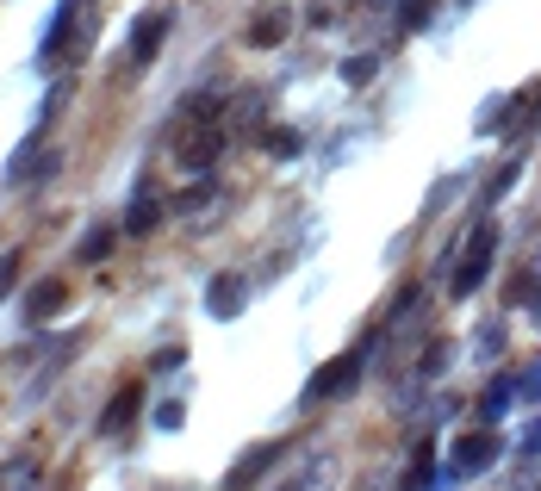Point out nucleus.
I'll return each instance as SVG.
<instances>
[{"instance_id": "obj_5", "label": "nucleus", "mask_w": 541, "mask_h": 491, "mask_svg": "<svg viewBox=\"0 0 541 491\" xmlns=\"http://www.w3.org/2000/svg\"><path fill=\"white\" fill-rule=\"evenodd\" d=\"M498 448H504L498 436H461L454 442V473H486L498 461Z\"/></svg>"}, {"instance_id": "obj_18", "label": "nucleus", "mask_w": 541, "mask_h": 491, "mask_svg": "<svg viewBox=\"0 0 541 491\" xmlns=\"http://www.w3.org/2000/svg\"><path fill=\"white\" fill-rule=\"evenodd\" d=\"M13 280H19V255H0V299L13 292Z\"/></svg>"}, {"instance_id": "obj_3", "label": "nucleus", "mask_w": 541, "mask_h": 491, "mask_svg": "<svg viewBox=\"0 0 541 491\" xmlns=\"http://www.w3.org/2000/svg\"><path fill=\"white\" fill-rule=\"evenodd\" d=\"M218 149H224L218 124H199V131H187V137H181V149H174V156H181L187 168H212V162H218Z\"/></svg>"}, {"instance_id": "obj_12", "label": "nucleus", "mask_w": 541, "mask_h": 491, "mask_svg": "<svg viewBox=\"0 0 541 491\" xmlns=\"http://www.w3.org/2000/svg\"><path fill=\"white\" fill-rule=\"evenodd\" d=\"M106 255H113V231H106V224H100V231H88V237H81V249H75V261H106Z\"/></svg>"}, {"instance_id": "obj_6", "label": "nucleus", "mask_w": 541, "mask_h": 491, "mask_svg": "<svg viewBox=\"0 0 541 491\" xmlns=\"http://www.w3.org/2000/svg\"><path fill=\"white\" fill-rule=\"evenodd\" d=\"M156 218H162V199H156V187H137L131 193V212H125V231H156Z\"/></svg>"}, {"instance_id": "obj_22", "label": "nucleus", "mask_w": 541, "mask_h": 491, "mask_svg": "<svg viewBox=\"0 0 541 491\" xmlns=\"http://www.w3.org/2000/svg\"><path fill=\"white\" fill-rule=\"evenodd\" d=\"M280 491H292V486H280Z\"/></svg>"}, {"instance_id": "obj_7", "label": "nucleus", "mask_w": 541, "mask_h": 491, "mask_svg": "<svg viewBox=\"0 0 541 491\" xmlns=\"http://www.w3.org/2000/svg\"><path fill=\"white\" fill-rule=\"evenodd\" d=\"M162 38H168V19H162V13H149V19H137V31H131V56H137V63H149Z\"/></svg>"}, {"instance_id": "obj_15", "label": "nucleus", "mask_w": 541, "mask_h": 491, "mask_svg": "<svg viewBox=\"0 0 541 491\" xmlns=\"http://www.w3.org/2000/svg\"><path fill=\"white\" fill-rule=\"evenodd\" d=\"M212 199H218V193H212V187H187V193H181V199H174V212H187V218H193V212H206V206H212Z\"/></svg>"}, {"instance_id": "obj_16", "label": "nucleus", "mask_w": 541, "mask_h": 491, "mask_svg": "<svg viewBox=\"0 0 541 491\" xmlns=\"http://www.w3.org/2000/svg\"><path fill=\"white\" fill-rule=\"evenodd\" d=\"M374 69H380L374 56H355V63H342V81H374Z\"/></svg>"}, {"instance_id": "obj_21", "label": "nucleus", "mask_w": 541, "mask_h": 491, "mask_svg": "<svg viewBox=\"0 0 541 491\" xmlns=\"http://www.w3.org/2000/svg\"><path fill=\"white\" fill-rule=\"evenodd\" d=\"M523 454H541V417L529 423V429H523Z\"/></svg>"}, {"instance_id": "obj_17", "label": "nucleus", "mask_w": 541, "mask_h": 491, "mask_svg": "<svg viewBox=\"0 0 541 491\" xmlns=\"http://www.w3.org/2000/svg\"><path fill=\"white\" fill-rule=\"evenodd\" d=\"M187 423V404H156V429H181Z\"/></svg>"}, {"instance_id": "obj_9", "label": "nucleus", "mask_w": 541, "mask_h": 491, "mask_svg": "<svg viewBox=\"0 0 541 491\" xmlns=\"http://www.w3.org/2000/svg\"><path fill=\"white\" fill-rule=\"evenodd\" d=\"M69 25H75V0H56L50 38H44V63H50V56H63V44H69Z\"/></svg>"}, {"instance_id": "obj_20", "label": "nucleus", "mask_w": 541, "mask_h": 491, "mask_svg": "<svg viewBox=\"0 0 541 491\" xmlns=\"http://www.w3.org/2000/svg\"><path fill=\"white\" fill-rule=\"evenodd\" d=\"M511 299H517V305H536V274H523V280L511 286Z\"/></svg>"}, {"instance_id": "obj_2", "label": "nucleus", "mask_w": 541, "mask_h": 491, "mask_svg": "<svg viewBox=\"0 0 541 491\" xmlns=\"http://www.w3.org/2000/svg\"><path fill=\"white\" fill-rule=\"evenodd\" d=\"M355 373H361V349H355V355H336V361H324V368L305 379V404H324V398L349 392V385H355Z\"/></svg>"}, {"instance_id": "obj_1", "label": "nucleus", "mask_w": 541, "mask_h": 491, "mask_svg": "<svg viewBox=\"0 0 541 491\" xmlns=\"http://www.w3.org/2000/svg\"><path fill=\"white\" fill-rule=\"evenodd\" d=\"M492 249H498V231H492V224H479V231H473V243H467V261L454 267V299L479 292V280H486V267H492Z\"/></svg>"}, {"instance_id": "obj_4", "label": "nucleus", "mask_w": 541, "mask_h": 491, "mask_svg": "<svg viewBox=\"0 0 541 491\" xmlns=\"http://www.w3.org/2000/svg\"><path fill=\"white\" fill-rule=\"evenodd\" d=\"M243 299H249L243 274H212V286H206V305H212V317H237V311H243Z\"/></svg>"}, {"instance_id": "obj_10", "label": "nucleus", "mask_w": 541, "mask_h": 491, "mask_svg": "<svg viewBox=\"0 0 541 491\" xmlns=\"http://www.w3.org/2000/svg\"><path fill=\"white\" fill-rule=\"evenodd\" d=\"M63 299H69V292H63V280H44V286L31 292V317H50V311H63Z\"/></svg>"}, {"instance_id": "obj_8", "label": "nucleus", "mask_w": 541, "mask_h": 491, "mask_svg": "<svg viewBox=\"0 0 541 491\" xmlns=\"http://www.w3.org/2000/svg\"><path fill=\"white\" fill-rule=\"evenodd\" d=\"M137 404H143V392H137V385H125V392H119V398L106 404V417H100V429H106V436H119V429H125V423H131V417H137Z\"/></svg>"}, {"instance_id": "obj_13", "label": "nucleus", "mask_w": 541, "mask_h": 491, "mask_svg": "<svg viewBox=\"0 0 541 491\" xmlns=\"http://www.w3.org/2000/svg\"><path fill=\"white\" fill-rule=\"evenodd\" d=\"M274 454H280V448H256L249 461H237V473H231V486H243V479H256L262 467H274Z\"/></svg>"}, {"instance_id": "obj_14", "label": "nucleus", "mask_w": 541, "mask_h": 491, "mask_svg": "<svg viewBox=\"0 0 541 491\" xmlns=\"http://www.w3.org/2000/svg\"><path fill=\"white\" fill-rule=\"evenodd\" d=\"M504 411H511V385H492V392L479 398V417H486V423H498Z\"/></svg>"}, {"instance_id": "obj_11", "label": "nucleus", "mask_w": 541, "mask_h": 491, "mask_svg": "<svg viewBox=\"0 0 541 491\" xmlns=\"http://www.w3.org/2000/svg\"><path fill=\"white\" fill-rule=\"evenodd\" d=\"M299 149H305V137H299V131H286V124H274V131H268V156H280V162H292Z\"/></svg>"}, {"instance_id": "obj_19", "label": "nucleus", "mask_w": 541, "mask_h": 491, "mask_svg": "<svg viewBox=\"0 0 541 491\" xmlns=\"http://www.w3.org/2000/svg\"><path fill=\"white\" fill-rule=\"evenodd\" d=\"M448 368V343H429V355H423V373H442Z\"/></svg>"}]
</instances>
